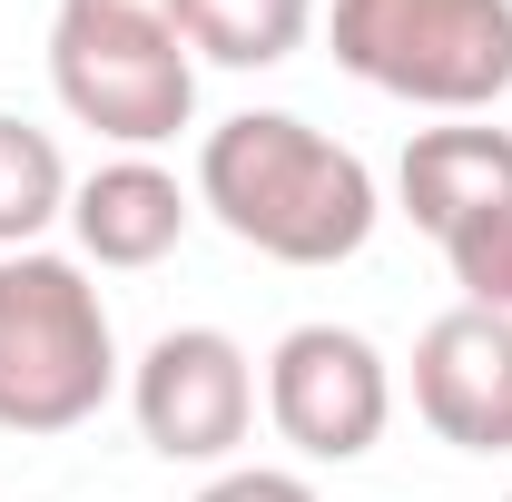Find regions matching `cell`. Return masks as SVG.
<instances>
[{"label":"cell","instance_id":"8fae6325","mask_svg":"<svg viewBox=\"0 0 512 502\" xmlns=\"http://www.w3.org/2000/svg\"><path fill=\"white\" fill-rule=\"evenodd\" d=\"M60 217H69L60 138H50V128H30V119H0V256L40 247Z\"/></svg>","mask_w":512,"mask_h":502},{"label":"cell","instance_id":"7a4b0ae2","mask_svg":"<svg viewBox=\"0 0 512 502\" xmlns=\"http://www.w3.org/2000/svg\"><path fill=\"white\" fill-rule=\"evenodd\" d=\"M119 394V335L79 256H0V434H79Z\"/></svg>","mask_w":512,"mask_h":502},{"label":"cell","instance_id":"5b68a950","mask_svg":"<svg viewBox=\"0 0 512 502\" xmlns=\"http://www.w3.org/2000/svg\"><path fill=\"white\" fill-rule=\"evenodd\" d=\"M128 414L158 463H227L256 424V365L227 325H168L128 365Z\"/></svg>","mask_w":512,"mask_h":502},{"label":"cell","instance_id":"5bb4252c","mask_svg":"<svg viewBox=\"0 0 512 502\" xmlns=\"http://www.w3.org/2000/svg\"><path fill=\"white\" fill-rule=\"evenodd\" d=\"M69 10H109V20H158V30H188V0H69Z\"/></svg>","mask_w":512,"mask_h":502},{"label":"cell","instance_id":"3957f363","mask_svg":"<svg viewBox=\"0 0 512 502\" xmlns=\"http://www.w3.org/2000/svg\"><path fill=\"white\" fill-rule=\"evenodd\" d=\"M325 40L335 69L404 109L473 119L512 89V0H335Z\"/></svg>","mask_w":512,"mask_h":502},{"label":"cell","instance_id":"30bf717a","mask_svg":"<svg viewBox=\"0 0 512 502\" xmlns=\"http://www.w3.org/2000/svg\"><path fill=\"white\" fill-rule=\"evenodd\" d=\"M316 0H188V50L217 69H276L306 50Z\"/></svg>","mask_w":512,"mask_h":502},{"label":"cell","instance_id":"6da1fadb","mask_svg":"<svg viewBox=\"0 0 512 502\" xmlns=\"http://www.w3.org/2000/svg\"><path fill=\"white\" fill-rule=\"evenodd\" d=\"M197 207L276 266H345L375 237V168L296 109H237L197 138Z\"/></svg>","mask_w":512,"mask_h":502},{"label":"cell","instance_id":"52a82bcc","mask_svg":"<svg viewBox=\"0 0 512 502\" xmlns=\"http://www.w3.org/2000/svg\"><path fill=\"white\" fill-rule=\"evenodd\" d=\"M414 414L453 453H512V315L453 306L414 335Z\"/></svg>","mask_w":512,"mask_h":502},{"label":"cell","instance_id":"9c48e42d","mask_svg":"<svg viewBox=\"0 0 512 502\" xmlns=\"http://www.w3.org/2000/svg\"><path fill=\"white\" fill-rule=\"evenodd\" d=\"M394 197L424 237H453L473 207L512 197V128L453 119V128H414L404 138V168H394Z\"/></svg>","mask_w":512,"mask_h":502},{"label":"cell","instance_id":"8992f818","mask_svg":"<svg viewBox=\"0 0 512 502\" xmlns=\"http://www.w3.org/2000/svg\"><path fill=\"white\" fill-rule=\"evenodd\" d=\"M266 424L306 463H365L394 424V375L355 325H296L266 355Z\"/></svg>","mask_w":512,"mask_h":502},{"label":"cell","instance_id":"9a60e30c","mask_svg":"<svg viewBox=\"0 0 512 502\" xmlns=\"http://www.w3.org/2000/svg\"><path fill=\"white\" fill-rule=\"evenodd\" d=\"M503 502H512V493H503Z\"/></svg>","mask_w":512,"mask_h":502},{"label":"cell","instance_id":"7c38bea8","mask_svg":"<svg viewBox=\"0 0 512 502\" xmlns=\"http://www.w3.org/2000/svg\"><path fill=\"white\" fill-rule=\"evenodd\" d=\"M453 266V286H463V306L483 315H512V197H493V207H473L453 237H434Z\"/></svg>","mask_w":512,"mask_h":502},{"label":"cell","instance_id":"4fadbf2b","mask_svg":"<svg viewBox=\"0 0 512 502\" xmlns=\"http://www.w3.org/2000/svg\"><path fill=\"white\" fill-rule=\"evenodd\" d=\"M197 502H316V483L306 473H276V463H227Z\"/></svg>","mask_w":512,"mask_h":502},{"label":"cell","instance_id":"277c9868","mask_svg":"<svg viewBox=\"0 0 512 502\" xmlns=\"http://www.w3.org/2000/svg\"><path fill=\"white\" fill-rule=\"evenodd\" d=\"M50 89L79 128L119 138L128 158L168 148L197 119V50L188 30H158V20H109V10H69L50 20Z\"/></svg>","mask_w":512,"mask_h":502},{"label":"cell","instance_id":"ba28073f","mask_svg":"<svg viewBox=\"0 0 512 502\" xmlns=\"http://www.w3.org/2000/svg\"><path fill=\"white\" fill-rule=\"evenodd\" d=\"M197 188H178V168L158 158H109L69 188V237L89 266H158V256L188 237Z\"/></svg>","mask_w":512,"mask_h":502}]
</instances>
